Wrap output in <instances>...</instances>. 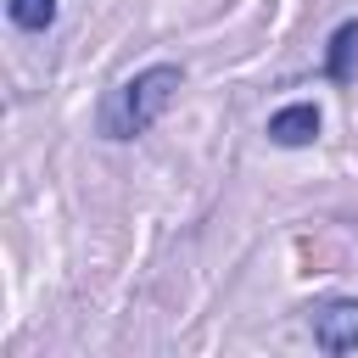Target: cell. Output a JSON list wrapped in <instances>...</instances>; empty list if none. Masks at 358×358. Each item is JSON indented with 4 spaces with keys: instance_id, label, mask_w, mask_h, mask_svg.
<instances>
[{
    "instance_id": "cell-1",
    "label": "cell",
    "mask_w": 358,
    "mask_h": 358,
    "mask_svg": "<svg viewBox=\"0 0 358 358\" xmlns=\"http://www.w3.org/2000/svg\"><path fill=\"white\" fill-rule=\"evenodd\" d=\"M185 90V67L179 62H151V67H140V73H129L123 84H112L106 90V101L95 106V134L101 140H140L168 106H173V95Z\"/></svg>"
},
{
    "instance_id": "cell-2",
    "label": "cell",
    "mask_w": 358,
    "mask_h": 358,
    "mask_svg": "<svg viewBox=\"0 0 358 358\" xmlns=\"http://www.w3.org/2000/svg\"><path fill=\"white\" fill-rule=\"evenodd\" d=\"M308 330L319 352H352L358 347V296H319L308 308Z\"/></svg>"
},
{
    "instance_id": "cell-3",
    "label": "cell",
    "mask_w": 358,
    "mask_h": 358,
    "mask_svg": "<svg viewBox=\"0 0 358 358\" xmlns=\"http://www.w3.org/2000/svg\"><path fill=\"white\" fill-rule=\"evenodd\" d=\"M319 129H324V117H319V106H313V101H285L280 112H268V140H274V145H285V151L313 145V140H319Z\"/></svg>"
},
{
    "instance_id": "cell-4",
    "label": "cell",
    "mask_w": 358,
    "mask_h": 358,
    "mask_svg": "<svg viewBox=\"0 0 358 358\" xmlns=\"http://www.w3.org/2000/svg\"><path fill=\"white\" fill-rule=\"evenodd\" d=\"M324 78L330 84H352L358 78V17L336 22V34L324 45Z\"/></svg>"
},
{
    "instance_id": "cell-5",
    "label": "cell",
    "mask_w": 358,
    "mask_h": 358,
    "mask_svg": "<svg viewBox=\"0 0 358 358\" xmlns=\"http://www.w3.org/2000/svg\"><path fill=\"white\" fill-rule=\"evenodd\" d=\"M6 17L22 34H50L56 17H62V0H6Z\"/></svg>"
}]
</instances>
